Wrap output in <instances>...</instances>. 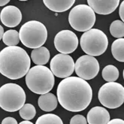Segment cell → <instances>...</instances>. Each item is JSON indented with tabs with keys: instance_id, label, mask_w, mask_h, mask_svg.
<instances>
[{
	"instance_id": "6da1fadb",
	"label": "cell",
	"mask_w": 124,
	"mask_h": 124,
	"mask_svg": "<svg viewBox=\"0 0 124 124\" xmlns=\"http://www.w3.org/2000/svg\"><path fill=\"white\" fill-rule=\"evenodd\" d=\"M56 94L60 105L71 112L85 110L93 99V90L88 82L74 76L64 78L60 81Z\"/></svg>"
},
{
	"instance_id": "7a4b0ae2",
	"label": "cell",
	"mask_w": 124,
	"mask_h": 124,
	"mask_svg": "<svg viewBox=\"0 0 124 124\" xmlns=\"http://www.w3.org/2000/svg\"><path fill=\"white\" fill-rule=\"evenodd\" d=\"M31 60L24 49L6 47L0 51V73L11 80L24 77L30 69Z\"/></svg>"
},
{
	"instance_id": "3957f363",
	"label": "cell",
	"mask_w": 124,
	"mask_h": 124,
	"mask_svg": "<svg viewBox=\"0 0 124 124\" xmlns=\"http://www.w3.org/2000/svg\"><path fill=\"white\" fill-rule=\"evenodd\" d=\"M26 84L32 93L39 95L48 93L55 84L52 71L45 65H35L26 75Z\"/></svg>"
},
{
	"instance_id": "277c9868",
	"label": "cell",
	"mask_w": 124,
	"mask_h": 124,
	"mask_svg": "<svg viewBox=\"0 0 124 124\" xmlns=\"http://www.w3.org/2000/svg\"><path fill=\"white\" fill-rule=\"evenodd\" d=\"M19 38L22 44L26 47L39 48L46 42L47 38V28L39 21H28L21 26Z\"/></svg>"
},
{
	"instance_id": "5b68a950",
	"label": "cell",
	"mask_w": 124,
	"mask_h": 124,
	"mask_svg": "<svg viewBox=\"0 0 124 124\" xmlns=\"http://www.w3.org/2000/svg\"><path fill=\"white\" fill-rule=\"evenodd\" d=\"M26 93L17 84H6L0 87V108L8 112H15L25 105Z\"/></svg>"
},
{
	"instance_id": "8992f818",
	"label": "cell",
	"mask_w": 124,
	"mask_h": 124,
	"mask_svg": "<svg viewBox=\"0 0 124 124\" xmlns=\"http://www.w3.org/2000/svg\"><path fill=\"white\" fill-rule=\"evenodd\" d=\"M80 45L86 55L98 56L106 51L108 46V39L101 30L91 29L81 35Z\"/></svg>"
},
{
	"instance_id": "52a82bcc",
	"label": "cell",
	"mask_w": 124,
	"mask_h": 124,
	"mask_svg": "<svg viewBox=\"0 0 124 124\" xmlns=\"http://www.w3.org/2000/svg\"><path fill=\"white\" fill-rule=\"evenodd\" d=\"M69 22L75 30L85 32L91 30L94 26L96 14L87 5H78L70 11Z\"/></svg>"
},
{
	"instance_id": "ba28073f",
	"label": "cell",
	"mask_w": 124,
	"mask_h": 124,
	"mask_svg": "<svg viewBox=\"0 0 124 124\" xmlns=\"http://www.w3.org/2000/svg\"><path fill=\"white\" fill-rule=\"evenodd\" d=\"M98 97L100 103L105 108H117L124 102V88L119 83L108 82L100 87Z\"/></svg>"
},
{
	"instance_id": "9c48e42d",
	"label": "cell",
	"mask_w": 124,
	"mask_h": 124,
	"mask_svg": "<svg viewBox=\"0 0 124 124\" xmlns=\"http://www.w3.org/2000/svg\"><path fill=\"white\" fill-rule=\"evenodd\" d=\"M75 71L78 78L85 81L96 78L99 72V63L96 58L89 55L79 57L75 63Z\"/></svg>"
},
{
	"instance_id": "30bf717a",
	"label": "cell",
	"mask_w": 124,
	"mask_h": 124,
	"mask_svg": "<svg viewBox=\"0 0 124 124\" xmlns=\"http://www.w3.org/2000/svg\"><path fill=\"white\" fill-rule=\"evenodd\" d=\"M50 71L57 78H66L71 77L75 71V62L69 54H59L54 56L50 64Z\"/></svg>"
},
{
	"instance_id": "8fae6325",
	"label": "cell",
	"mask_w": 124,
	"mask_h": 124,
	"mask_svg": "<svg viewBox=\"0 0 124 124\" xmlns=\"http://www.w3.org/2000/svg\"><path fill=\"white\" fill-rule=\"evenodd\" d=\"M55 48L62 54H69L75 51L78 46V39L71 30H62L54 38Z\"/></svg>"
},
{
	"instance_id": "7c38bea8",
	"label": "cell",
	"mask_w": 124,
	"mask_h": 124,
	"mask_svg": "<svg viewBox=\"0 0 124 124\" xmlns=\"http://www.w3.org/2000/svg\"><path fill=\"white\" fill-rule=\"evenodd\" d=\"M0 20L7 27L13 28L18 26L22 20L20 10L16 6H6L0 13Z\"/></svg>"
},
{
	"instance_id": "4fadbf2b",
	"label": "cell",
	"mask_w": 124,
	"mask_h": 124,
	"mask_svg": "<svg viewBox=\"0 0 124 124\" xmlns=\"http://www.w3.org/2000/svg\"><path fill=\"white\" fill-rule=\"evenodd\" d=\"M90 6L94 13L101 15H108L113 13L120 4L119 0H88Z\"/></svg>"
},
{
	"instance_id": "5bb4252c",
	"label": "cell",
	"mask_w": 124,
	"mask_h": 124,
	"mask_svg": "<svg viewBox=\"0 0 124 124\" xmlns=\"http://www.w3.org/2000/svg\"><path fill=\"white\" fill-rule=\"evenodd\" d=\"M86 119L88 124H107L110 120V114L105 108L96 106L89 111Z\"/></svg>"
},
{
	"instance_id": "9a60e30c",
	"label": "cell",
	"mask_w": 124,
	"mask_h": 124,
	"mask_svg": "<svg viewBox=\"0 0 124 124\" xmlns=\"http://www.w3.org/2000/svg\"><path fill=\"white\" fill-rule=\"evenodd\" d=\"M47 8L56 13L64 12L69 10L75 4V0H44Z\"/></svg>"
},
{
	"instance_id": "2e32d148",
	"label": "cell",
	"mask_w": 124,
	"mask_h": 124,
	"mask_svg": "<svg viewBox=\"0 0 124 124\" xmlns=\"http://www.w3.org/2000/svg\"><path fill=\"white\" fill-rule=\"evenodd\" d=\"M38 104L42 111L50 112L54 111L58 105V100L54 94L48 93L44 95H41L39 98Z\"/></svg>"
},
{
	"instance_id": "e0dca14e",
	"label": "cell",
	"mask_w": 124,
	"mask_h": 124,
	"mask_svg": "<svg viewBox=\"0 0 124 124\" xmlns=\"http://www.w3.org/2000/svg\"><path fill=\"white\" fill-rule=\"evenodd\" d=\"M50 57V51L45 47L33 49L31 53V59L37 65H44L48 62Z\"/></svg>"
},
{
	"instance_id": "ac0fdd59",
	"label": "cell",
	"mask_w": 124,
	"mask_h": 124,
	"mask_svg": "<svg viewBox=\"0 0 124 124\" xmlns=\"http://www.w3.org/2000/svg\"><path fill=\"white\" fill-rule=\"evenodd\" d=\"M111 53L114 58L119 62H124V39H117L111 45Z\"/></svg>"
},
{
	"instance_id": "d6986e66",
	"label": "cell",
	"mask_w": 124,
	"mask_h": 124,
	"mask_svg": "<svg viewBox=\"0 0 124 124\" xmlns=\"http://www.w3.org/2000/svg\"><path fill=\"white\" fill-rule=\"evenodd\" d=\"M101 76L107 82H115L119 78V70L113 65H108L103 69Z\"/></svg>"
},
{
	"instance_id": "ffe728a7",
	"label": "cell",
	"mask_w": 124,
	"mask_h": 124,
	"mask_svg": "<svg viewBox=\"0 0 124 124\" xmlns=\"http://www.w3.org/2000/svg\"><path fill=\"white\" fill-rule=\"evenodd\" d=\"M2 41L8 47L17 46L20 42L19 33L17 30H10L4 32Z\"/></svg>"
},
{
	"instance_id": "44dd1931",
	"label": "cell",
	"mask_w": 124,
	"mask_h": 124,
	"mask_svg": "<svg viewBox=\"0 0 124 124\" xmlns=\"http://www.w3.org/2000/svg\"><path fill=\"white\" fill-rule=\"evenodd\" d=\"M35 124H63V122L59 116L54 114H47L39 116Z\"/></svg>"
},
{
	"instance_id": "7402d4cb",
	"label": "cell",
	"mask_w": 124,
	"mask_h": 124,
	"mask_svg": "<svg viewBox=\"0 0 124 124\" xmlns=\"http://www.w3.org/2000/svg\"><path fill=\"white\" fill-rule=\"evenodd\" d=\"M110 32L111 35L116 39H122L124 36V23L121 20L113 21L110 26Z\"/></svg>"
},
{
	"instance_id": "603a6c76",
	"label": "cell",
	"mask_w": 124,
	"mask_h": 124,
	"mask_svg": "<svg viewBox=\"0 0 124 124\" xmlns=\"http://www.w3.org/2000/svg\"><path fill=\"white\" fill-rule=\"evenodd\" d=\"M19 111L21 118L25 120H32L36 114V110L32 104H25Z\"/></svg>"
},
{
	"instance_id": "cb8c5ba5",
	"label": "cell",
	"mask_w": 124,
	"mask_h": 124,
	"mask_svg": "<svg viewBox=\"0 0 124 124\" xmlns=\"http://www.w3.org/2000/svg\"><path fill=\"white\" fill-rule=\"evenodd\" d=\"M70 124H87V121L83 115L77 114L72 116L70 120Z\"/></svg>"
},
{
	"instance_id": "d4e9b609",
	"label": "cell",
	"mask_w": 124,
	"mask_h": 124,
	"mask_svg": "<svg viewBox=\"0 0 124 124\" xmlns=\"http://www.w3.org/2000/svg\"><path fill=\"white\" fill-rule=\"evenodd\" d=\"M2 124H17V122L14 118L8 116V117H6V118L3 119Z\"/></svg>"
},
{
	"instance_id": "484cf974",
	"label": "cell",
	"mask_w": 124,
	"mask_h": 124,
	"mask_svg": "<svg viewBox=\"0 0 124 124\" xmlns=\"http://www.w3.org/2000/svg\"><path fill=\"white\" fill-rule=\"evenodd\" d=\"M119 15L120 17L121 21L123 22V20H124V2H122V3L120 5V8H119Z\"/></svg>"
},
{
	"instance_id": "4316f807",
	"label": "cell",
	"mask_w": 124,
	"mask_h": 124,
	"mask_svg": "<svg viewBox=\"0 0 124 124\" xmlns=\"http://www.w3.org/2000/svg\"><path fill=\"white\" fill-rule=\"evenodd\" d=\"M107 124H124V120L120 118H115L111 120H109Z\"/></svg>"
},
{
	"instance_id": "83f0119b",
	"label": "cell",
	"mask_w": 124,
	"mask_h": 124,
	"mask_svg": "<svg viewBox=\"0 0 124 124\" xmlns=\"http://www.w3.org/2000/svg\"><path fill=\"white\" fill-rule=\"evenodd\" d=\"M3 35H4V29L1 25H0V40L2 39Z\"/></svg>"
},
{
	"instance_id": "f1b7e54d",
	"label": "cell",
	"mask_w": 124,
	"mask_h": 124,
	"mask_svg": "<svg viewBox=\"0 0 124 124\" xmlns=\"http://www.w3.org/2000/svg\"><path fill=\"white\" fill-rule=\"evenodd\" d=\"M9 2V0H0V6H4Z\"/></svg>"
},
{
	"instance_id": "f546056e",
	"label": "cell",
	"mask_w": 124,
	"mask_h": 124,
	"mask_svg": "<svg viewBox=\"0 0 124 124\" xmlns=\"http://www.w3.org/2000/svg\"><path fill=\"white\" fill-rule=\"evenodd\" d=\"M19 124H34V123H32L30 122V120H24V121L20 122Z\"/></svg>"
}]
</instances>
